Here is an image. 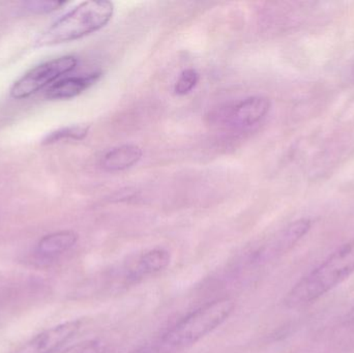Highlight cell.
Masks as SVG:
<instances>
[{
    "label": "cell",
    "mask_w": 354,
    "mask_h": 353,
    "mask_svg": "<svg viewBox=\"0 0 354 353\" xmlns=\"http://www.w3.org/2000/svg\"><path fill=\"white\" fill-rule=\"evenodd\" d=\"M101 77V73L84 76L66 77L56 81L48 87L45 97L48 99H68L81 95L83 91L95 84Z\"/></svg>",
    "instance_id": "ba28073f"
},
{
    "label": "cell",
    "mask_w": 354,
    "mask_h": 353,
    "mask_svg": "<svg viewBox=\"0 0 354 353\" xmlns=\"http://www.w3.org/2000/svg\"><path fill=\"white\" fill-rule=\"evenodd\" d=\"M66 3L68 2L66 1H39L37 0V1L26 2V6L31 12L44 14V12H51L60 10Z\"/></svg>",
    "instance_id": "9a60e30c"
},
{
    "label": "cell",
    "mask_w": 354,
    "mask_h": 353,
    "mask_svg": "<svg viewBox=\"0 0 354 353\" xmlns=\"http://www.w3.org/2000/svg\"><path fill=\"white\" fill-rule=\"evenodd\" d=\"M107 347L103 341L88 340L71 346L68 350L60 353H106Z\"/></svg>",
    "instance_id": "5bb4252c"
},
{
    "label": "cell",
    "mask_w": 354,
    "mask_h": 353,
    "mask_svg": "<svg viewBox=\"0 0 354 353\" xmlns=\"http://www.w3.org/2000/svg\"><path fill=\"white\" fill-rule=\"evenodd\" d=\"M234 302L220 298L194 311L162 337L147 343L149 353H178L218 329L230 316Z\"/></svg>",
    "instance_id": "6da1fadb"
},
{
    "label": "cell",
    "mask_w": 354,
    "mask_h": 353,
    "mask_svg": "<svg viewBox=\"0 0 354 353\" xmlns=\"http://www.w3.org/2000/svg\"><path fill=\"white\" fill-rule=\"evenodd\" d=\"M170 260H171V256L167 250L153 249L149 251L138 259L136 267L130 271L131 279L137 280L139 278L161 273L162 271L167 269L168 265H170Z\"/></svg>",
    "instance_id": "8fae6325"
},
{
    "label": "cell",
    "mask_w": 354,
    "mask_h": 353,
    "mask_svg": "<svg viewBox=\"0 0 354 353\" xmlns=\"http://www.w3.org/2000/svg\"><path fill=\"white\" fill-rule=\"evenodd\" d=\"M354 273V238L299 280L285 298L288 308L315 302L340 285Z\"/></svg>",
    "instance_id": "7a4b0ae2"
},
{
    "label": "cell",
    "mask_w": 354,
    "mask_h": 353,
    "mask_svg": "<svg viewBox=\"0 0 354 353\" xmlns=\"http://www.w3.org/2000/svg\"><path fill=\"white\" fill-rule=\"evenodd\" d=\"M142 155V149L138 145H120L115 149H112L104 155L101 166L106 171H122L136 165Z\"/></svg>",
    "instance_id": "9c48e42d"
},
{
    "label": "cell",
    "mask_w": 354,
    "mask_h": 353,
    "mask_svg": "<svg viewBox=\"0 0 354 353\" xmlns=\"http://www.w3.org/2000/svg\"><path fill=\"white\" fill-rule=\"evenodd\" d=\"M270 101L262 95H253L221 108L216 118L232 128H252L268 116Z\"/></svg>",
    "instance_id": "5b68a950"
},
{
    "label": "cell",
    "mask_w": 354,
    "mask_h": 353,
    "mask_svg": "<svg viewBox=\"0 0 354 353\" xmlns=\"http://www.w3.org/2000/svg\"><path fill=\"white\" fill-rule=\"evenodd\" d=\"M198 82H199V74L197 70L194 68H187L179 75L176 85H174V91L178 95H187L195 88Z\"/></svg>",
    "instance_id": "4fadbf2b"
},
{
    "label": "cell",
    "mask_w": 354,
    "mask_h": 353,
    "mask_svg": "<svg viewBox=\"0 0 354 353\" xmlns=\"http://www.w3.org/2000/svg\"><path fill=\"white\" fill-rule=\"evenodd\" d=\"M88 132L89 126L83 124L66 126L48 134L41 140V144H53L62 140H83L88 135Z\"/></svg>",
    "instance_id": "7c38bea8"
},
{
    "label": "cell",
    "mask_w": 354,
    "mask_h": 353,
    "mask_svg": "<svg viewBox=\"0 0 354 353\" xmlns=\"http://www.w3.org/2000/svg\"><path fill=\"white\" fill-rule=\"evenodd\" d=\"M78 242V234L72 230H62L44 236L37 246V253L41 257L52 258L71 250Z\"/></svg>",
    "instance_id": "30bf717a"
},
{
    "label": "cell",
    "mask_w": 354,
    "mask_h": 353,
    "mask_svg": "<svg viewBox=\"0 0 354 353\" xmlns=\"http://www.w3.org/2000/svg\"><path fill=\"white\" fill-rule=\"evenodd\" d=\"M78 59L75 56H62L48 60L29 70L10 88L12 99H27L54 81L76 68Z\"/></svg>",
    "instance_id": "277c9868"
},
{
    "label": "cell",
    "mask_w": 354,
    "mask_h": 353,
    "mask_svg": "<svg viewBox=\"0 0 354 353\" xmlns=\"http://www.w3.org/2000/svg\"><path fill=\"white\" fill-rule=\"evenodd\" d=\"M348 321H351V323H354V309L353 311H351V313H349Z\"/></svg>",
    "instance_id": "2e32d148"
},
{
    "label": "cell",
    "mask_w": 354,
    "mask_h": 353,
    "mask_svg": "<svg viewBox=\"0 0 354 353\" xmlns=\"http://www.w3.org/2000/svg\"><path fill=\"white\" fill-rule=\"evenodd\" d=\"M114 6L110 1H85L56 21L37 39V47L76 41L105 27L112 19Z\"/></svg>",
    "instance_id": "3957f363"
},
{
    "label": "cell",
    "mask_w": 354,
    "mask_h": 353,
    "mask_svg": "<svg viewBox=\"0 0 354 353\" xmlns=\"http://www.w3.org/2000/svg\"><path fill=\"white\" fill-rule=\"evenodd\" d=\"M312 222L309 219H299L289 224L274 236H270L253 255L257 263H266L278 258L290 251L311 229Z\"/></svg>",
    "instance_id": "8992f818"
},
{
    "label": "cell",
    "mask_w": 354,
    "mask_h": 353,
    "mask_svg": "<svg viewBox=\"0 0 354 353\" xmlns=\"http://www.w3.org/2000/svg\"><path fill=\"white\" fill-rule=\"evenodd\" d=\"M80 327L79 321H66L50 327L29 340L15 353H54L72 339Z\"/></svg>",
    "instance_id": "52a82bcc"
}]
</instances>
